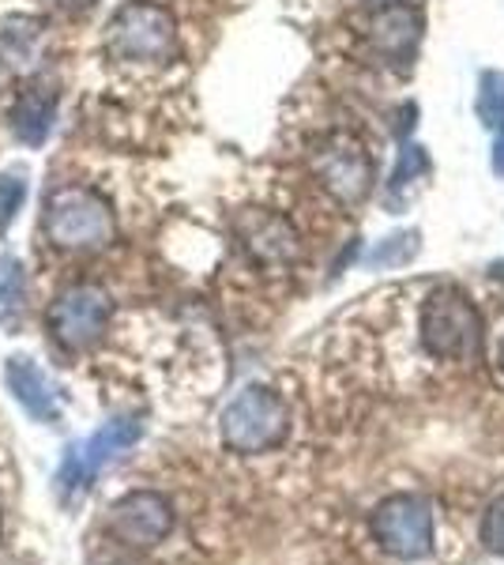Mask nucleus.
I'll return each instance as SVG.
<instances>
[{
    "label": "nucleus",
    "instance_id": "nucleus-11",
    "mask_svg": "<svg viewBox=\"0 0 504 565\" xmlns=\"http://www.w3.org/2000/svg\"><path fill=\"white\" fill-rule=\"evenodd\" d=\"M61 87L50 76L31 79L12 103V132L20 136L26 148H42L45 136L53 129V117H57Z\"/></svg>",
    "mask_w": 504,
    "mask_h": 565
},
{
    "label": "nucleus",
    "instance_id": "nucleus-16",
    "mask_svg": "<svg viewBox=\"0 0 504 565\" xmlns=\"http://www.w3.org/2000/svg\"><path fill=\"white\" fill-rule=\"evenodd\" d=\"M479 117L485 129L504 132V72H485L479 84Z\"/></svg>",
    "mask_w": 504,
    "mask_h": 565
},
{
    "label": "nucleus",
    "instance_id": "nucleus-25",
    "mask_svg": "<svg viewBox=\"0 0 504 565\" xmlns=\"http://www.w3.org/2000/svg\"><path fill=\"white\" fill-rule=\"evenodd\" d=\"M501 362H504V340H501Z\"/></svg>",
    "mask_w": 504,
    "mask_h": 565
},
{
    "label": "nucleus",
    "instance_id": "nucleus-3",
    "mask_svg": "<svg viewBox=\"0 0 504 565\" xmlns=\"http://www.w3.org/2000/svg\"><path fill=\"white\" fill-rule=\"evenodd\" d=\"M421 343L441 362H471L482 351V317L460 287L429 290L421 302Z\"/></svg>",
    "mask_w": 504,
    "mask_h": 565
},
{
    "label": "nucleus",
    "instance_id": "nucleus-13",
    "mask_svg": "<svg viewBox=\"0 0 504 565\" xmlns=\"http://www.w3.org/2000/svg\"><path fill=\"white\" fill-rule=\"evenodd\" d=\"M369 39L380 57H388L392 65H407V61L415 57L418 39H421V15L410 4L377 8L373 26H369Z\"/></svg>",
    "mask_w": 504,
    "mask_h": 565
},
{
    "label": "nucleus",
    "instance_id": "nucleus-4",
    "mask_svg": "<svg viewBox=\"0 0 504 565\" xmlns=\"http://www.w3.org/2000/svg\"><path fill=\"white\" fill-rule=\"evenodd\" d=\"M290 430V412L282 404L279 392L253 385L242 396L230 399V407L223 412V441L234 452H268L275 445H282V437Z\"/></svg>",
    "mask_w": 504,
    "mask_h": 565
},
{
    "label": "nucleus",
    "instance_id": "nucleus-17",
    "mask_svg": "<svg viewBox=\"0 0 504 565\" xmlns=\"http://www.w3.org/2000/svg\"><path fill=\"white\" fill-rule=\"evenodd\" d=\"M23 196H26V185L20 181V174H0V234L12 226L15 212L23 207Z\"/></svg>",
    "mask_w": 504,
    "mask_h": 565
},
{
    "label": "nucleus",
    "instance_id": "nucleus-7",
    "mask_svg": "<svg viewBox=\"0 0 504 565\" xmlns=\"http://www.w3.org/2000/svg\"><path fill=\"white\" fill-rule=\"evenodd\" d=\"M313 174L339 204H362L373 189V159L351 136H332L313 154Z\"/></svg>",
    "mask_w": 504,
    "mask_h": 565
},
{
    "label": "nucleus",
    "instance_id": "nucleus-23",
    "mask_svg": "<svg viewBox=\"0 0 504 565\" xmlns=\"http://www.w3.org/2000/svg\"><path fill=\"white\" fill-rule=\"evenodd\" d=\"M377 8H388V4H407V0H373Z\"/></svg>",
    "mask_w": 504,
    "mask_h": 565
},
{
    "label": "nucleus",
    "instance_id": "nucleus-12",
    "mask_svg": "<svg viewBox=\"0 0 504 565\" xmlns=\"http://www.w3.org/2000/svg\"><path fill=\"white\" fill-rule=\"evenodd\" d=\"M4 381L8 392L20 399L23 412H31L39 423H53L61 415V392L53 388V381L45 377V370L26 354H12L4 362Z\"/></svg>",
    "mask_w": 504,
    "mask_h": 565
},
{
    "label": "nucleus",
    "instance_id": "nucleus-22",
    "mask_svg": "<svg viewBox=\"0 0 504 565\" xmlns=\"http://www.w3.org/2000/svg\"><path fill=\"white\" fill-rule=\"evenodd\" d=\"M72 8H90V4H98V0H68Z\"/></svg>",
    "mask_w": 504,
    "mask_h": 565
},
{
    "label": "nucleus",
    "instance_id": "nucleus-20",
    "mask_svg": "<svg viewBox=\"0 0 504 565\" xmlns=\"http://www.w3.org/2000/svg\"><path fill=\"white\" fill-rule=\"evenodd\" d=\"M418 253V234H407V238H388L377 253H369L373 264H388V260H407Z\"/></svg>",
    "mask_w": 504,
    "mask_h": 565
},
{
    "label": "nucleus",
    "instance_id": "nucleus-8",
    "mask_svg": "<svg viewBox=\"0 0 504 565\" xmlns=\"http://www.w3.org/2000/svg\"><path fill=\"white\" fill-rule=\"evenodd\" d=\"M140 434H143V426L136 423V418H114V423H106L103 430L90 437V441L72 445V449L64 452V463H61V490L64 494H72L76 487H84V482L95 479L109 460H117L125 449H132V445L140 441Z\"/></svg>",
    "mask_w": 504,
    "mask_h": 565
},
{
    "label": "nucleus",
    "instance_id": "nucleus-2",
    "mask_svg": "<svg viewBox=\"0 0 504 565\" xmlns=\"http://www.w3.org/2000/svg\"><path fill=\"white\" fill-rule=\"evenodd\" d=\"M106 53L125 65H170L178 61V23L162 4L128 0L106 26Z\"/></svg>",
    "mask_w": 504,
    "mask_h": 565
},
{
    "label": "nucleus",
    "instance_id": "nucleus-10",
    "mask_svg": "<svg viewBox=\"0 0 504 565\" xmlns=\"http://www.w3.org/2000/svg\"><path fill=\"white\" fill-rule=\"evenodd\" d=\"M237 238L245 242L249 257L260 260L264 268H287L301 253V238L290 226V218L264 212V207H249V212L237 215Z\"/></svg>",
    "mask_w": 504,
    "mask_h": 565
},
{
    "label": "nucleus",
    "instance_id": "nucleus-14",
    "mask_svg": "<svg viewBox=\"0 0 504 565\" xmlns=\"http://www.w3.org/2000/svg\"><path fill=\"white\" fill-rule=\"evenodd\" d=\"M42 42H45V20L8 15L0 23V79L31 76L34 61L42 57Z\"/></svg>",
    "mask_w": 504,
    "mask_h": 565
},
{
    "label": "nucleus",
    "instance_id": "nucleus-15",
    "mask_svg": "<svg viewBox=\"0 0 504 565\" xmlns=\"http://www.w3.org/2000/svg\"><path fill=\"white\" fill-rule=\"evenodd\" d=\"M26 271L15 257H0V324H8L23 306Z\"/></svg>",
    "mask_w": 504,
    "mask_h": 565
},
{
    "label": "nucleus",
    "instance_id": "nucleus-21",
    "mask_svg": "<svg viewBox=\"0 0 504 565\" xmlns=\"http://www.w3.org/2000/svg\"><path fill=\"white\" fill-rule=\"evenodd\" d=\"M493 170L504 174V132L497 136V143H493Z\"/></svg>",
    "mask_w": 504,
    "mask_h": 565
},
{
    "label": "nucleus",
    "instance_id": "nucleus-18",
    "mask_svg": "<svg viewBox=\"0 0 504 565\" xmlns=\"http://www.w3.org/2000/svg\"><path fill=\"white\" fill-rule=\"evenodd\" d=\"M482 543H485V551H493V554H501V558H504V494L493 501L490 509H485Z\"/></svg>",
    "mask_w": 504,
    "mask_h": 565
},
{
    "label": "nucleus",
    "instance_id": "nucleus-6",
    "mask_svg": "<svg viewBox=\"0 0 504 565\" xmlns=\"http://www.w3.org/2000/svg\"><path fill=\"white\" fill-rule=\"evenodd\" d=\"M114 317V298L106 295L98 282H72L68 290H61L57 302L45 313L53 340L68 351H87L90 343L103 340Z\"/></svg>",
    "mask_w": 504,
    "mask_h": 565
},
{
    "label": "nucleus",
    "instance_id": "nucleus-24",
    "mask_svg": "<svg viewBox=\"0 0 504 565\" xmlns=\"http://www.w3.org/2000/svg\"><path fill=\"white\" fill-rule=\"evenodd\" d=\"M0 540H4V501H0Z\"/></svg>",
    "mask_w": 504,
    "mask_h": 565
},
{
    "label": "nucleus",
    "instance_id": "nucleus-9",
    "mask_svg": "<svg viewBox=\"0 0 504 565\" xmlns=\"http://www.w3.org/2000/svg\"><path fill=\"white\" fill-rule=\"evenodd\" d=\"M109 527L128 546H159L173 532V505L154 490H132L114 505Z\"/></svg>",
    "mask_w": 504,
    "mask_h": 565
},
{
    "label": "nucleus",
    "instance_id": "nucleus-5",
    "mask_svg": "<svg viewBox=\"0 0 504 565\" xmlns=\"http://www.w3.org/2000/svg\"><path fill=\"white\" fill-rule=\"evenodd\" d=\"M373 535H377L380 551L392 554V558L403 562L426 558L433 551V535H437L433 505L415 494L384 498L377 513H373Z\"/></svg>",
    "mask_w": 504,
    "mask_h": 565
},
{
    "label": "nucleus",
    "instance_id": "nucleus-19",
    "mask_svg": "<svg viewBox=\"0 0 504 565\" xmlns=\"http://www.w3.org/2000/svg\"><path fill=\"white\" fill-rule=\"evenodd\" d=\"M426 170H429V162H426V154H421V148H403L399 167H396V178H392V189L410 185V178L426 174Z\"/></svg>",
    "mask_w": 504,
    "mask_h": 565
},
{
    "label": "nucleus",
    "instance_id": "nucleus-1",
    "mask_svg": "<svg viewBox=\"0 0 504 565\" xmlns=\"http://www.w3.org/2000/svg\"><path fill=\"white\" fill-rule=\"evenodd\" d=\"M42 223L50 242L57 249H72V253L109 249L117 238L114 207L87 185H64L57 193H50Z\"/></svg>",
    "mask_w": 504,
    "mask_h": 565
}]
</instances>
